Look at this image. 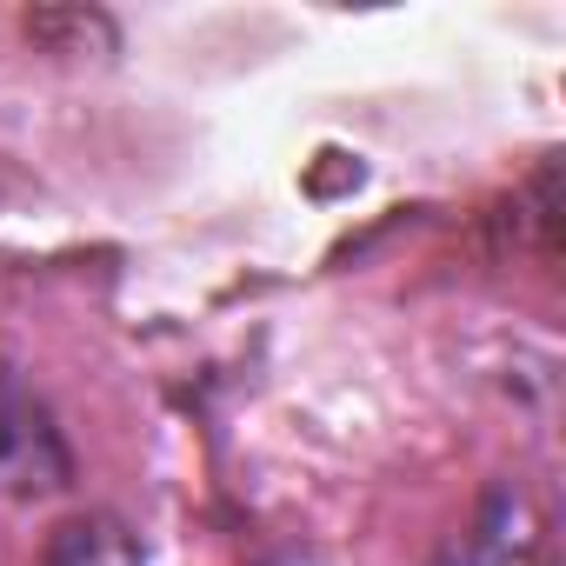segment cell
I'll return each mask as SVG.
<instances>
[{"instance_id": "cell-1", "label": "cell", "mask_w": 566, "mask_h": 566, "mask_svg": "<svg viewBox=\"0 0 566 566\" xmlns=\"http://www.w3.org/2000/svg\"><path fill=\"white\" fill-rule=\"evenodd\" d=\"M433 566H559L553 513H546L526 486L500 480V486H486L480 506L440 539Z\"/></svg>"}, {"instance_id": "cell-2", "label": "cell", "mask_w": 566, "mask_h": 566, "mask_svg": "<svg viewBox=\"0 0 566 566\" xmlns=\"http://www.w3.org/2000/svg\"><path fill=\"white\" fill-rule=\"evenodd\" d=\"M74 480V453L48 413V400L21 380L14 360H0V500H41Z\"/></svg>"}, {"instance_id": "cell-3", "label": "cell", "mask_w": 566, "mask_h": 566, "mask_svg": "<svg viewBox=\"0 0 566 566\" xmlns=\"http://www.w3.org/2000/svg\"><path fill=\"white\" fill-rule=\"evenodd\" d=\"M41 566H147V553L114 513H87V520H67L54 533Z\"/></svg>"}, {"instance_id": "cell-4", "label": "cell", "mask_w": 566, "mask_h": 566, "mask_svg": "<svg viewBox=\"0 0 566 566\" xmlns=\"http://www.w3.org/2000/svg\"><path fill=\"white\" fill-rule=\"evenodd\" d=\"M266 566H327V559H321V553H273Z\"/></svg>"}]
</instances>
